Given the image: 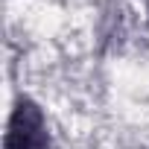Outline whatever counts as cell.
<instances>
[{
    "mask_svg": "<svg viewBox=\"0 0 149 149\" xmlns=\"http://www.w3.org/2000/svg\"><path fill=\"white\" fill-rule=\"evenodd\" d=\"M50 134L41 108L32 100H18L12 117H9V132H6V149H47Z\"/></svg>",
    "mask_w": 149,
    "mask_h": 149,
    "instance_id": "6da1fadb",
    "label": "cell"
},
{
    "mask_svg": "<svg viewBox=\"0 0 149 149\" xmlns=\"http://www.w3.org/2000/svg\"><path fill=\"white\" fill-rule=\"evenodd\" d=\"M146 12H149V0H146Z\"/></svg>",
    "mask_w": 149,
    "mask_h": 149,
    "instance_id": "7a4b0ae2",
    "label": "cell"
}]
</instances>
